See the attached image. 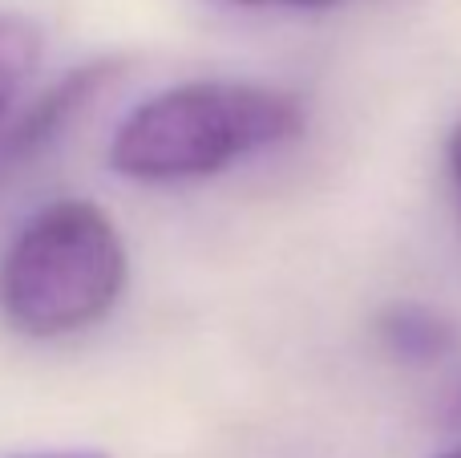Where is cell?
<instances>
[{"instance_id":"7a4b0ae2","label":"cell","mask_w":461,"mask_h":458,"mask_svg":"<svg viewBox=\"0 0 461 458\" xmlns=\"http://www.w3.org/2000/svg\"><path fill=\"white\" fill-rule=\"evenodd\" d=\"M126 280L118 224L89 199H57L24 219L0 256V316L24 337H69L105 321Z\"/></svg>"},{"instance_id":"9c48e42d","label":"cell","mask_w":461,"mask_h":458,"mask_svg":"<svg viewBox=\"0 0 461 458\" xmlns=\"http://www.w3.org/2000/svg\"><path fill=\"white\" fill-rule=\"evenodd\" d=\"M438 458H461V446H454V451H446V454H438Z\"/></svg>"},{"instance_id":"30bf717a","label":"cell","mask_w":461,"mask_h":458,"mask_svg":"<svg viewBox=\"0 0 461 458\" xmlns=\"http://www.w3.org/2000/svg\"><path fill=\"white\" fill-rule=\"evenodd\" d=\"M454 422L461 426V398H457V406H454Z\"/></svg>"},{"instance_id":"277c9868","label":"cell","mask_w":461,"mask_h":458,"mask_svg":"<svg viewBox=\"0 0 461 458\" xmlns=\"http://www.w3.org/2000/svg\"><path fill=\"white\" fill-rule=\"evenodd\" d=\"M384 353L401 365H438L457 349V329L446 313L417 300H397L376 316Z\"/></svg>"},{"instance_id":"8992f818","label":"cell","mask_w":461,"mask_h":458,"mask_svg":"<svg viewBox=\"0 0 461 458\" xmlns=\"http://www.w3.org/2000/svg\"><path fill=\"white\" fill-rule=\"evenodd\" d=\"M446 162H449V179H454V191L461 203V122L449 130V142H446Z\"/></svg>"},{"instance_id":"6da1fadb","label":"cell","mask_w":461,"mask_h":458,"mask_svg":"<svg viewBox=\"0 0 461 458\" xmlns=\"http://www.w3.org/2000/svg\"><path fill=\"white\" fill-rule=\"evenodd\" d=\"M300 97L255 81H183L122 118L110 167L134 183H191L223 175L247 154L303 134Z\"/></svg>"},{"instance_id":"3957f363","label":"cell","mask_w":461,"mask_h":458,"mask_svg":"<svg viewBox=\"0 0 461 458\" xmlns=\"http://www.w3.org/2000/svg\"><path fill=\"white\" fill-rule=\"evenodd\" d=\"M118 78H122V61H89V65L69 69L57 86H49L45 94L21 114V122L5 134V159L29 162V159H37L41 151H49Z\"/></svg>"},{"instance_id":"5b68a950","label":"cell","mask_w":461,"mask_h":458,"mask_svg":"<svg viewBox=\"0 0 461 458\" xmlns=\"http://www.w3.org/2000/svg\"><path fill=\"white\" fill-rule=\"evenodd\" d=\"M41 53H45V37L37 21L13 8H0V122L13 114L16 97L24 94L32 69L41 65Z\"/></svg>"},{"instance_id":"ba28073f","label":"cell","mask_w":461,"mask_h":458,"mask_svg":"<svg viewBox=\"0 0 461 458\" xmlns=\"http://www.w3.org/2000/svg\"><path fill=\"white\" fill-rule=\"evenodd\" d=\"M16 458H110L94 446H73V451H37V454H16Z\"/></svg>"},{"instance_id":"52a82bcc","label":"cell","mask_w":461,"mask_h":458,"mask_svg":"<svg viewBox=\"0 0 461 458\" xmlns=\"http://www.w3.org/2000/svg\"><path fill=\"white\" fill-rule=\"evenodd\" d=\"M227 5H247V8H332L336 0H227Z\"/></svg>"}]
</instances>
